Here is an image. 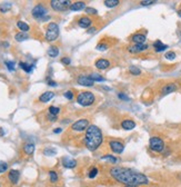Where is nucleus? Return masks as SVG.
I'll use <instances>...</instances> for the list:
<instances>
[{"label":"nucleus","instance_id":"4468645a","mask_svg":"<svg viewBox=\"0 0 181 187\" xmlns=\"http://www.w3.org/2000/svg\"><path fill=\"white\" fill-rule=\"evenodd\" d=\"M92 23V20L89 18V17H81L79 20H78V26L80 28H83V29H88Z\"/></svg>","mask_w":181,"mask_h":187},{"label":"nucleus","instance_id":"4c0bfd02","mask_svg":"<svg viewBox=\"0 0 181 187\" xmlns=\"http://www.w3.org/2000/svg\"><path fill=\"white\" fill-rule=\"evenodd\" d=\"M85 11H86V13H89V15H97L98 13V11L94 8H91V7H86Z\"/></svg>","mask_w":181,"mask_h":187},{"label":"nucleus","instance_id":"de8ad7c7","mask_svg":"<svg viewBox=\"0 0 181 187\" xmlns=\"http://www.w3.org/2000/svg\"><path fill=\"white\" fill-rule=\"evenodd\" d=\"M62 132V129H61V128H56L55 130H54L55 134H59V132Z\"/></svg>","mask_w":181,"mask_h":187},{"label":"nucleus","instance_id":"c03bdc74","mask_svg":"<svg viewBox=\"0 0 181 187\" xmlns=\"http://www.w3.org/2000/svg\"><path fill=\"white\" fill-rule=\"evenodd\" d=\"M61 62H62L63 65H69V64L71 62V60H70V58H69V57H63V58L61 59Z\"/></svg>","mask_w":181,"mask_h":187},{"label":"nucleus","instance_id":"8fccbe9b","mask_svg":"<svg viewBox=\"0 0 181 187\" xmlns=\"http://www.w3.org/2000/svg\"><path fill=\"white\" fill-rule=\"evenodd\" d=\"M5 135V130L2 128H0V136H4Z\"/></svg>","mask_w":181,"mask_h":187},{"label":"nucleus","instance_id":"09e8293b","mask_svg":"<svg viewBox=\"0 0 181 187\" xmlns=\"http://www.w3.org/2000/svg\"><path fill=\"white\" fill-rule=\"evenodd\" d=\"M94 31H96V28H90V29L88 30L89 33H94Z\"/></svg>","mask_w":181,"mask_h":187},{"label":"nucleus","instance_id":"5fc2aeb1","mask_svg":"<svg viewBox=\"0 0 181 187\" xmlns=\"http://www.w3.org/2000/svg\"><path fill=\"white\" fill-rule=\"evenodd\" d=\"M127 187H128V186H127Z\"/></svg>","mask_w":181,"mask_h":187},{"label":"nucleus","instance_id":"a211bd4d","mask_svg":"<svg viewBox=\"0 0 181 187\" xmlns=\"http://www.w3.org/2000/svg\"><path fill=\"white\" fill-rule=\"evenodd\" d=\"M62 164L66 168H73L77 166V162L75 159H71L69 157H63L62 158Z\"/></svg>","mask_w":181,"mask_h":187},{"label":"nucleus","instance_id":"a19ab883","mask_svg":"<svg viewBox=\"0 0 181 187\" xmlns=\"http://www.w3.org/2000/svg\"><path fill=\"white\" fill-rule=\"evenodd\" d=\"M118 97H119V99H121V100H126V101L130 100V98L127 96L126 93H118Z\"/></svg>","mask_w":181,"mask_h":187},{"label":"nucleus","instance_id":"f8f14e48","mask_svg":"<svg viewBox=\"0 0 181 187\" xmlns=\"http://www.w3.org/2000/svg\"><path fill=\"white\" fill-rule=\"evenodd\" d=\"M94 66L99 70H106V69H108L110 67V61L104 59V58H100V59H98V60L96 61Z\"/></svg>","mask_w":181,"mask_h":187},{"label":"nucleus","instance_id":"6ab92c4d","mask_svg":"<svg viewBox=\"0 0 181 187\" xmlns=\"http://www.w3.org/2000/svg\"><path fill=\"white\" fill-rule=\"evenodd\" d=\"M69 9L72 10V11L82 10V9H86V4L82 2V1H77V2L71 4V6H70V8H69Z\"/></svg>","mask_w":181,"mask_h":187},{"label":"nucleus","instance_id":"c85d7f7f","mask_svg":"<svg viewBox=\"0 0 181 187\" xmlns=\"http://www.w3.org/2000/svg\"><path fill=\"white\" fill-rule=\"evenodd\" d=\"M44 154L46 156H55L57 154V150L55 148H52V147H48V148H46L44 150Z\"/></svg>","mask_w":181,"mask_h":187},{"label":"nucleus","instance_id":"473e14b6","mask_svg":"<svg viewBox=\"0 0 181 187\" xmlns=\"http://www.w3.org/2000/svg\"><path fill=\"white\" fill-rule=\"evenodd\" d=\"M49 177H50V182L56 183L58 181V174L55 171H49Z\"/></svg>","mask_w":181,"mask_h":187},{"label":"nucleus","instance_id":"ddd939ff","mask_svg":"<svg viewBox=\"0 0 181 187\" xmlns=\"http://www.w3.org/2000/svg\"><path fill=\"white\" fill-rule=\"evenodd\" d=\"M177 89H178L177 84L170 83V84H167V85H165V86L162 87L161 93H162V95H168V93H173V91H176Z\"/></svg>","mask_w":181,"mask_h":187},{"label":"nucleus","instance_id":"4be33fe9","mask_svg":"<svg viewBox=\"0 0 181 187\" xmlns=\"http://www.w3.org/2000/svg\"><path fill=\"white\" fill-rule=\"evenodd\" d=\"M23 152L27 155H32L35 152V145L32 143H27L23 145Z\"/></svg>","mask_w":181,"mask_h":187},{"label":"nucleus","instance_id":"423d86ee","mask_svg":"<svg viewBox=\"0 0 181 187\" xmlns=\"http://www.w3.org/2000/svg\"><path fill=\"white\" fill-rule=\"evenodd\" d=\"M50 6L56 11H65L68 8H70L71 4L68 0H51L50 1Z\"/></svg>","mask_w":181,"mask_h":187},{"label":"nucleus","instance_id":"f257e3e1","mask_svg":"<svg viewBox=\"0 0 181 187\" xmlns=\"http://www.w3.org/2000/svg\"><path fill=\"white\" fill-rule=\"evenodd\" d=\"M110 175L115 178L117 182L122 183L128 187H137L141 185H148L149 179L146 175L141 173L125 168V167H112L110 169Z\"/></svg>","mask_w":181,"mask_h":187},{"label":"nucleus","instance_id":"bb28decb","mask_svg":"<svg viewBox=\"0 0 181 187\" xmlns=\"http://www.w3.org/2000/svg\"><path fill=\"white\" fill-rule=\"evenodd\" d=\"M11 7H12V5H11L10 2L1 4V5H0V11H1V12H7V11L10 10Z\"/></svg>","mask_w":181,"mask_h":187},{"label":"nucleus","instance_id":"e433bc0d","mask_svg":"<svg viewBox=\"0 0 181 187\" xmlns=\"http://www.w3.org/2000/svg\"><path fill=\"white\" fill-rule=\"evenodd\" d=\"M165 58H167L168 60H173V59L176 58V52H173V51H168V52L165 55Z\"/></svg>","mask_w":181,"mask_h":187},{"label":"nucleus","instance_id":"f3484780","mask_svg":"<svg viewBox=\"0 0 181 187\" xmlns=\"http://www.w3.org/2000/svg\"><path fill=\"white\" fill-rule=\"evenodd\" d=\"M146 39V36L142 33H135L131 36V41H133L135 44H144Z\"/></svg>","mask_w":181,"mask_h":187},{"label":"nucleus","instance_id":"ea45409f","mask_svg":"<svg viewBox=\"0 0 181 187\" xmlns=\"http://www.w3.org/2000/svg\"><path fill=\"white\" fill-rule=\"evenodd\" d=\"M8 169V164L5 162H0V173H5Z\"/></svg>","mask_w":181,"mask_h":187},{"label":"nucleus","instance_id":"aec40b11","mask_svg":"<svg viewBox=\"0 0 181 187\" xmlns=\"http://www.w3.org/2000/svg\"><path fill=\"white\" fill-rule=\"evenodd\" d=\"M154 48L156 50V52H161V51H165L166 49H168V46L162 44L160 40H157L154 42Z\"/></svg>","mask_w":181,"mask_h":187},{"label":"nucleus","instance_id":"0eeeda50","mask_svg":"<svg viewBox=\"0 0 181 187\" xmlns=\"http://www.w3.org/2000/svg\"><path fill=\"white\" fill-rule=\"evenodd\" d=\"M90 126L89 125V120L86 118L82 119H79L76 123H73L71 125V129L73 132H83V130H87V128Z\"/></svg>","mask_w":181,"mask_h":187},{"label":"nucleus","instance_id":"6e6552de","mask_svg":"<svg viewBox=\"0 0 181 187\" xmlns=\"http://www.w3.org/2000/svg\"><path fill=\"white\" fill-rule=\"evenodd\" d=\"M48 13V10L44 8L42 5H37L31 11V15H32L33 18L36 19H41L42 17H44Z\"/></svg>","mask_w":181,"mask_h":187},{"label":"nucleus","instance_id":"3c124183","mask_svg":"<svg viewBox=\"0 0 181 187\" xmlns=\"http://www.w3.org/2000/svg\"><path fill=\"white\" fill-rule=\"evenodd\" d=\"M2 46H5V47H8L9 45H8V42H4V44H2Z\"/></svg>","mask_w":181,"mask_h":187},{"label":"nucleus","instance_id":"412c9836","mask_svg":"<svg viewBox=\"0 0 181 187\" xmlns=\"http://www.w3.org/2000/svg\"><path fill=\"white\" fill-rule=\"evenodd\" d=\"M54 96H55V93H52V91H46V93H44L39 97V100L41 103H48L50 99L54 98Z\"/></svg>","mask_w":181,"mask_h":187},{"label":"nucleus","instance_id":"f704fd0d","mask_svg":"<svg viewBox=\"0 0 181 187\" xmlns=\"http://www.w3.org/2000/svg\"><path fill=\"white\" fill-rule=\"evenodd\" d=\"M98 175V168H96V167H92L90 171H89L88 174V177L89 178H94V177Z\"/></svg>","mask_w":181,"mask_h":187},{"label":"nucleus","instance_id":"1a4fd4ad","mask_svg":"<svg viewBox=\"0 0 181 187\" xmlns=\"http://www.w3.org/2000/svg\"><path fill=\"white\" fill-rule=\"evenodd\" d=\"M109 146H110V149H111L113 153H116V154H121V153L123 152V149H125L123 143H121L119 140H110Z\"/></svg>","mask_w":181,"mask_h":187},{"label":"nucleus","instance_id":"dca6fc26","mask_svg":"<svg viewBox=\"0 0 181 187\" xmlns=\"http://www.w3.org/2000/svg\"><path fill=\"white\" fill-rule=\"evenodd\" d=\"M121 127L126 130H131L136 127V123L132 120V119H123L121 121Z\"/></svg>","mask_w":181,"mask_h":187},{"label":"nucleus","instance_id":"864d4df0","mask_svg":"<svg viewBox=\"0 0 181 187\" xmlns=\"http://www.w3.org/2000/svg\"><path fill=\"white\" fill-rule=\"evenodd\" d=\"M0 187H1V186H0Z\"/></svg>","mask_w":181,"mask_h":187},{"label":"nucleus","instance_id":"5701e85b","mask_svg":"<svg viewBox=\"0 0 181 187\" xmlns=\"http://www.w3.org/2000/svg\"><path fill=\"white\" fill-rule=\"evenodd\" d=\"M48 55H49L50 57H52V58L57 57V56L59 55V48L56 47V46H51V47H49V49H48Z\"/></svg>","mask_w":181,"mask_h":187},{"label":"nucleus","instance_id":"a18cd8bd","mask_svg":"<svg viewBox=\"0 0 181 187\" xmlns=\"http://www.w3.org/2000/svg\"><path fill=\"white\" fill-rule=\"evenodd\" d=\"M48 119H49L50 121H56L57 120V116H54V115H48Z\"/></svg>","mask_w":181,"mask_h":187},{"label":"nucleus","instance_id":"37998d69","mask_svg":"<svg viewBox=\"0 0 181 187\" xmlns=\"http://www.w3.org/2000/svg\"><path fill=\"white\" fill-rule=\"evenodd\" d=\"M65 97H66L67 99H69V100H71V99L73 98V93H72L71 90H68V91H66V93H65Z\"/></svg>","mask_w":181,"mask_h":187},{"label":"nucleus","instance_id":"2eb2a0df","mask_svg":"<svg viewBox=\"0 0 181 187\" xmlns=\"http://www.w3.org/2000/svg\"><path fill=\"white\" fill-rule=\"evenodd\" d=\"M19 177H20V174H19V171L17 169H11L8 174V178L12 184H17L19 181Z\"/></svg>","mask_w":181,"mask_h":187},{"label":"nucleus","instance_id":"9d476101","mask_svg":"<svg viewBox=\"0 0 181 187\" xmlns=\"http://www.w3.org/2000/svg\"><path fill=\"white\" fill-rule=\"evenodd\" d=\"M148 49V45L146 44H135L133 46L129 47V51L131 54H139V52H142Z\"/></svg>","mask_w":181,"mask_h":187},{"label":"nucleus","instance_id":"7ed1b4c3","mask_svg":"<svg viewBox=\"0 0 181 187\" xmlns=\"http://www.w3.org/2000/svg\"><path fill=\"white\" fill-rule=\"evenodd\" d=\"M94 95L90 91H81L77 96V101L79 105H81L83 107H88L94 103Z\"/></svg>","mask_w":181,"mask_h":187},{"label":"nucleus","instance_id":"b1692460","mask_svg":"<svg viewBox=\"0 0 181 187\" xmlns=\"http://www.w3.org/2000/svg\"><path fill=\"white\" fill-rule=\"evenodd\" d=\"M104 4L106 5V7H108V8H115V7H117L120 2H119L118 0H104Z\"/></svg>","mask_w":181,"mask_h":187},{"label":"nucleus","instance_id":"a878e982","mask_svg":"<svg viewBox=\"0 0 181 187\" xmlns=\"http://www.w3.org/2000/svg\"><path fill=\"white\" fill-rule=\"evenodd\" d=\"M15 38H16L17 41H23V40H27L29 38V36L26 33H18L15 36Z\"/></svg>","mask_w":181,"mask_h":187},{"label":"nucleus","instance_id":"603ef678","mask_svg":"<svg viewBox=\"0 0 181 187\" xmlns=\"http://www.w3.org/2000/svg\"><path fill=\"white\" fill-rule=\"evenodd\" d=\"M178 16H179V17H181V10H179V11H178Z\"/></svg>","mask_w":181,"mask_h":187},{"label":"nucleus","instance_id":"9b49d317","mask_svg":"<svg viewBox=\"0 0 181 187\" xmlns=\"http://www.w3.org/2000/svg\"><path fill=\"white\" fill-rule=\"evenodd\" d=\"M77 81L79 85L85 86V87H91V86H93V84H94V81L90 78V76H83V75L78 77Z\"/></svg>","mask_w":181,"mask_h":187},{"label":"nucleus","instance_id":"49530a36","mask_svg":"<svg viewBox=\"0 0 181 187\" xmlns=\"http://www.w3.org/2000/svg\"><path fill=\"white\" fill-rule=\"evenodd\" d=\"M48 85H49V86H52V87H55V86H57V83L54 81V80H48Z\"/></svg>","mask_w":181,"mask_h":187},{"label":"nucleus","instance_id":"c756f323","mask_svg":"<svg viewBox=\"0 0 181 187\" xmlns=\"http://www.w3.org/2000/svg\"><path fill=\"white\" fill-rule=\"evenodd\" d=\"M129 72H131L133 76H139L140 74H141V70L138 68V67L136 66H130V68H129Z\"/></svg>","mask_w":181,"mask_h":187},{"label":"nucleus","instance_id":"7c9ffc66","mask_svg":"<svg viewBox=\"0 0 181 187\" xmlns=\"http://www.w3.org/2000/svg\"><path fill=\"white\" fill-rule=\"evenodd\" d=\"M102 159L108 160V162L112 163V164H116V163L118 162V159L116 158L115 156H112V155H106V156H102Z\"/></svg>","mask_w":181,"mask_h":187},{"label":"nucleus","instance_id":"72a5a7b5","mask_svg":"<svg viewBox=\"0 0 181 187\" xmlns=\"http://www.w3.org/2000/svg\"><path fill=\"white\" fill-rule=\"evenodd\" d=\"M90 78L92 79L93 81H104V78L102 76H100L98 74H91L90 75Z\"/></svg>","mask_w":181,"mask_h":187},{"label":"nucleus","instance_id":"20e7f679","mask_svg":"<svg viewBox=\"0 0 181 187\" xmlns=\"http://www.w3.org/2000/svg\"><path fill=\"white\" fill-rule=\"evenodd\" d=\"M59 36V27L55 22H50L47 27V31H46V39L48 41H54L58 38Z\"/></svg>","mask_w":181,"mask_h":187},{"label":"nucleus","instance_id":"58836bf2","mask_svg":"<svg viewBox=\"0 0 181 187\" xmlns=\"http://www.w3.org/2000/svg\"><path fill=\"white\" fill-rule=\"evenodd\" d=\"M97 49L100 50V51H104V50L108 49V45L104 44V42H100V44L97 45Z\"/></svg>","mask_w":181,"mask_h":187},{"label":"nucleus","instance_id":"393cba45","mask_svg":"<svg viewBox=\"0 0 181 187\" xmlns=\"http://www.w3.org/2000/svg\"><path fill=\"white\" fill-rule=\"evenodd\" d=\"M17 26H18V28L21 30V33H26V31H28V30L30 29V27L28 26L26 22H23V21H18L17 22Z\"/></svg>","mask_w":181,"mask_h":187},{"label":"nucleus","instance_id":"2f4dec72","mask_svg":"<svg viewBox=\"0 0 181 187\" xmlns=\"http://www.w3.org/2000/svg\"><path fill=\"white\" fill-rule=\"evenodd\" d=\"M59 113H60V108L55 107V106H50V107H49V114H50V115L57 116L58 114H59Z\"/></svg>","mask_w":181,"mask_h":187},{"label":"nucleus","instance_id":"cd10ccee","mask_svg":"<svg viewBox=\"0 0 181 187\" xmlns=\"http://www.w3.org/2000/svg\"><path fill=\"white\" fill-rule=\"evenodd\" d=\"M19 66L21 67V69H23L26 72H32V66H31V65H29V64H27V62H20V64H19Z\"/></svg>","mask_w":181,"mask_h":187},{"label":"nucleus","instance_id":"f03ea898","mask_svg":"<svg viewBox=\"0 0 181 187\" xmlns=\"http://www.w3.org/2000/svg\"><path fill=\"white\" fill-rule=\"evenodd\" d=\"M104 142V136H102V132L98 126L96 125H90L86 130V136H85V144L86 147L94 152L96 149L102 144Z\"/></svg>","mask_w":181,"mask_h":187},{"label":"nucleus","instance_id":"79ce46f5","mask_svg":"<svg viewBox=\"0 0 181 187\" xmlns=\"http://www.w3.org/2000/svg\"><path fill=\"white\" fill-rule=\"evenodd\" d=\"M154 4H156V1H154V0H143V1L140 2L141 6H149V5H154Z\"/></svg>","mask_w":181,"mask_h":187},{"label":"nucleus","instance_id":"c9c22d12","mask_svg":"<svg viewBox=\"0 0 181 187\" xmlns=\"http://www.w3.org/2000/svg\"><path fill=\"white\" fill-rule=\"evenodd\" d=\"M5 64H6V66H7V68H8V70H9V72H13V70H15V62H13V61L7 60Z\"/></svg>","mask_w":181,"mask_h":187},{"label":"nucleus","instance_id":"39448f33","mask_svg":"<svg viewBox=\"0 0 181 187\" xmlns=\"http://www.w3.org/2000/svg\"><path fill=\"white\" fill-rule=\"evenodd\" d=\"M149 146H150L151 150H154L156 153H161L165 149V142L160 137L154 136V137L150 138V140H149Z\"/></svg>","mask_w":181,"mask_h":187}]
</instances>
